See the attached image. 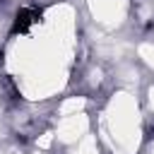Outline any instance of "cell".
<instances>
[{"instance_id":"1","label":"cell","mask_w":154,"mask_h":154,"mask_svg":"<svg viewBox=\"0 0 154 154\" xmlns=\"http://www.w3.org/2000/svg\"><path fill=\"white\" fill-rule=\"evenodd\" d=\"M41 19V12L38 10H34V7H24V10H19L17 12V17H14V24H12V31L17 34V31H26L31 24H36Z\"/></svg>"}]
</instances>
